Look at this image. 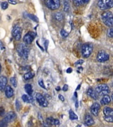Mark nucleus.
<instances>
[{
	"label": "nucleus",
	"mask_w": 113,
	"mask_h": 127,
	"mask_svg": "<svg viewBox=\"0 0 113 127\" xmlns=\"http://www.w3.org/2000/svg\"><path fill=\"white\" fill-rule=\"evenodd\" d=\"M17 51L18 52V54L23 58V59L27 60L28 56L29 54V49L28 48L25 43H21L17 46Z\"/></svg>",
	"instance_id": "obj_1"
},
{
	"label": "nucleus",
	"mask_w": 113,
	"mask_h": 127,
	"mask_svg": "<svg viewBox=\"0 0 113 127\" xmlns=\"http://www.w3.org/2000/svg\"><path fill=\"white\" fill-rule=\"evenodd\" d=\"M113 13L111 11H105L101 15V19L103 23L109 27L112 28L113 25Z\"/></svg>",
	"instance_id": "obj_2"
},
{
	"label": "nucleus",
	"mask_w": 113,
	"mask_h": 127,
	"mask_svg": "<svg viewBox=\"0 0 113 127\" xmlns=\"http://www.w3.org/2000/svg\"><path fill=\"white\" fill-rule=\"evenodd\" d=\"M93 49V46L91 43H86L84 44L82 46L81 50H82V55L84 58H87L90 56V55L92 53Z\"/></svg>",
	"instance_id": "obj_3"
},
{
	"label": "nucleus",
	"mask_w": 113,
	"mask_h": 127,
	"mask_svg": "<svg viewBox=\"0 0 113 127\" xmlns=\"http://www.w3.org/2000/svg\"><path fill=\"white\" fill-rule=\"evenodd\" d=\"M95 91L98 95H107L110 93V88L107 84H101L96 87Z\"/></svg>",
	"instance_id": "obj_4"
},
{
	"label": "nucleus",
	"mask_w": 113,
	"mask_h": 127,
	"mask_svg": "<svg viewBox=\"0 0 113 127\" xmlns=\"http://www.w3.org/2000/svg\"><path fill=\"white\" fill-rule=\"evenodd\" d=\"M97 5L101 10H107L113 7V1L111 0H100Z\"/></svg>",
	"instance_id": "obj_5"
},
{
	"label": "nucleus",
	"mask_w": 113,
	"mask_h": 127,
	"mask_svg": "<svg viewBox=\"0 0 113 127\" xmlns=\"http://www.w3.org/2000/svg\"><path fill=\"white\" fill-rule=\"evenodd\" d=\"M110 56L107 52L105 50H100L99 51L97 56V60L99 62H104L109 60Z\"/></svg>",
	"instance_id": "obj_6"
},
{
	"label": "nucleus",
	"mask_w": 113,
	"mask_h": 127,
	"mask_svg": "<svg viewBox=\"0 0 113 127\" xmlns=\"http://www.w3.org/2000/svg\"><path fill=\"white\" fill-rule=\"evenodd\" d=\"M45 4L48 8L52 10L57 9L60 5L59 0H48L45 1Z\"/></svg>",
	"instance_id": "obj_7"
},
{
	"label": "nucleus",
	"mask_w": 113,
	"mask_h": 127,
	"mask_svg": "<svg viewBox=\"0 0 113 127\" xmlns=\"http://www.w3.org/2000/svg\"><path fill=\"white\" fill-rule=\"evenodd\" d=\"M36 99L41 107H46L48 105L47 100L46 99L43 95H42L41 93H38L36 94Z\"/></svg>",
	"instance_id": "obj_8"
},
{
	"label": "nucleus",
	"mask_w": 113,
	"mask_h": 127,
	"mask_svg": "<svg viewBox=\"0 0 113 127\" xmlns=\"http://www.w3.org/2000/svg\"><path fill=\"white\" fill-rule=\"evenodd\" d=\"M22 29L19 26H15L12 30V35L16 40H20L21 38Z\"/></svg>",
	"instance_id": "obj_9"
},
{
	"label": "nucleus",
	"mask_w": 113,
	"mask_h": 127,
	"mask_svg": "<svg viewBox=\"0 0 113 127\" xmlns=\"http://www.w3.org/2000/svg\"><path fill=\"white\" fill-rule=\"evenodd\" d=\"M36 36V33L34 32L30 31L27 33L23 37V41L26 44H31L34 39Z\"/></svg>",
	"instance_id": "obj_10"
},
{
	"label": "nucleus",
	"mask_w": 113,
	"mask_h": 127,
	"mask_svg": "<svg viewBox=\"0 0 113 127\" xmlns=\"http://www.w3.org/2000/svg\"><path fill=\"white\" fill-rule=\"evenodd\" d=\"M16 119V115L15 113L13 112V111H10L9 113L6 114L5 117L3 119V120L5 121L7 123H9L13 122Z\"/></svg>",
	"instance_id": "obj_11"
},
{
	"label": "nucleus",
	"mask_w": 113,
	"mask_h": 127,
	"mask_svg": "<svg viewBox=\"0 0 113 127\" xmlns=\"http://www.w3.org/2000/svg\"><path fill=\"white\" fill-rule=\"evenodd\" d=\"M101 109V106L98 103H94L91 107V113L92 115L97 117L99 115V112Z\"/></svg>",
	"instance_id": "obj_12"
},
{
	"label": "nucleus",
	"mask_w": 113,
	"mask_h": 127,
	"mask_svg": "<svg viewBox=\"0 0 113 127\" xmlns=\"http://www.w3.org/2000/svg\"><path fill=\"white\" fill-rule=\"evenodd\" d=\"M84 122H85V125L86 126H88V127L92 126L95 123L94 119L90 115H85V119H84Z\"/></svg>",
	"instance_id": "obj_13"
},
{
	"label": "nucleus",
	"mask_w": 113,
	"mask_h": 127,
	"mask_svg": "<svg viewBox=\"0 0 113 127\" xmlns=\"http://www.w3.org/2000/svg\"><path fill=\"white\" fill-rule=\"evenodd\" d=\"M5 96L7 98H11L14 95L13 89L10 85H7L5 88Z\"/></svg>",
	"instance_id": "obj_14"
},
{
	"label": "nucleus",
	"mask_w": 113,
	"mask_h": 127,
	"mask_svg": "<svg viewBox=\"0 0 113 127\" xmlns=\"http://www.w3.org/2000/svg\"><path fill=\"white\" fill-rule=\"evenodd\" d=\"M87 93L89 97H91L92 99H95V100H97L99 97V95L95 92V90H93V88H89L87 91Z\"/></svg>",
	"instance_id": "obj_15"
},
{
	"label": "nucleus",
	"mask_w": 113,
	"mask_h": 127,
	"mask_svg": "<svg viewBox=\"0 0 113 127\" xmlns=\"http://www.w3.org/2000/svg\"><path fill=\"white\" fill-rule=\"evenodd\" d=\"M7 79L5 76H1L0 77V91L3 90L7 86Z\"/></svg>",
	"instance_id": "obj_16"
},
{
	"label": "nucleus",
	"mask_w": 113,
	"mask_h": 127,
	"mask_svg": "<svg viewBox=\"0 0 113 127\" xmlns=\"http://www.w3.org/2000/svg\"><path fill=\"white\" fill-rule=\"evenodd\" d=\"M111 99L110 96H109V95H104V96H103V98L101 99V103L102 105H109V103H111Z\"/></svg>",
	"instance_id": "obj_17"
},
{
	"label": "nucleus",
	"mask_w": 113,
	"mask_h": 127,
	"mask_svg": "<svg viewBox=\"0 0 113 127\" xmlns=\"http://www.w3.org/2000/svg\"><path fill=\"white\" fill-rule=\"evenodd\" d=\"M103 113L105 116H113V110L111 107H106L103 109Z\"/></svg>",
	"instance_id": "obj_18"
},
{
	"label": "nucleus",
	"mask_w": 113,
	"mask_h": 127,
	"mask_svg": "<svg viewBox=\"0 0 113 127\" xmlns=\"http://www.w3.org/2000/svg\"><path fill=\"white\" fill-rule=\"evenodd\" d=\"M22 99L24 102L27 103H32L34 101L33 98L30 95H23L22 96Z\"/></svg>",
	"instance_id": "obj_19"
},
{
	"label": "nucleus",
	"mask_w": 113,
	"mask_h": 127,
	"mask_svg": "<svg viewBox=\"0 0 113 127\" xmlns=\"http://www.w3.org/2000/svg\"><path fill=\"white\" fill-rule=\"evenodd\" d=\"M73 3L74 5L79 7L81 5H84L85 4H87L89 3V1H85V0H74L73 1Z\"/></svg>",
	"instance_id": "obj_20"
},
{
	"label": "nucleus",
	"mask_w": 113,
	"mask_h": 127,
	"mask_svg": "<svg viewBox=\"0 0 113 127\" xmlns=\"http://www.w3.org/2000/svg\"><path fill=\"white\" fill-rule=\"evenodd\" d=\"M25 89L26 92L28 93V95H30L33 92V90H32V85L30 84H26L25 86Z\"/></svg>",
	"instance_id": "obj_21"
},
{
	"label": "nucleus",
	"mask_w": 113,
	"mask_h": 127,
	"mask_svg": "<svg viewBox=\"0 0 113 127\" xmlns=\"http://www.w3.org/2000/svg\"><path fill=\"white\" fill-rule=\"evenodd\" d=\"M34 76V72H32V71H29V72L26 73L24 75L23 77L25 80H28V79H32V78H33Z\"/></svg>",
	"instance_id": "obj_22"
},
{
	"label": "nucleus",
	"mask_w": 113,
	"mask_h": 127,
	"mask_svg": "<svg viewBox=\"0 0 113 127\" xmlns=\"http://www.w3.org/2000/svg\"><path fill=\"white\" fill-rule=\"evenodd\" d=\"M54 18L57 21H61L63 19V15L60 12H57L54 14Z\"/></svg>",
	"instance_id": "obj_23"
},
{
	"label": "nucleus",
	"mask_w": 113,
	"mask_h": 127,
	"mask_svg": "<svg viewBox=\"0 0 113 127\" xmlns=\"http://www.w3.org/2000/svg\"><path fill=\"white\" fill-rule=\"evenodd\" d=\"M46 123L49 126L50 125H55V119L52 117H48L46 120Z\"/></svg>",
	"instance_id": "obj_24"
},
{
	"label": "nucleus",
	"mask_w": 113,
	"mask_h": 127,
	"mask_svg": "<svg viewBox=\"0 0 113 127\" xmlns=\"http://www.w3.org/2000/svg\"><path fill=\"white\" fill-rule=\"evenodd\" d=\"M69 119H71V120H77V119H78L77 115H76V114H75V113L72 111V110H69Z\"/></svg>",
	"instance_id": "obj_25"
},
{
	"label": "nucleus",
	"mask_w": 113,
	"mask_h": 127,
	"mask_svg": "<svg viewBox=\"0 0 113 127\" xmlns=\"http://www.w3.org/2000/svg\"><path fill=\"white\" fill-rule=\"evenodd\" d=\"M63 10L65 12H69L70 10V6H69V2L67 1H63Z\"/></svg>",
	"instance_id": "obj_26"
},
{
	"label": "nucleus",
	"mask_w": 113,
	"mask_h": 127,
	"mask_svg": "<svg viewBox=\"0 0 113 127\" xmlns=\"http://www.w3.org/2000/svg\"><path fill=\"white\" fill-rule=\"evenodd\" d=\"M28 17H29L31 20H32L33 21L38 22V19L36 16L32 14H28Z\"/></svg>",
	"instance_id": "obj_27"
},
{
	"label": "nucleus",
	"mask_w": 113,
	"mask_h": 127,
	"mask_svg": "<svg viewBox=\"0 0 113 127\" xmlns=\"http://www.w3.org/2000/svg\"><path fill=\"white\" fill-rule=\"evenodd\" d=\"M10 81H11V83L12 85H13V87H17V79H16L15 77H11V78L10 79Z\"/></svg>",
	"instance_id": "obj_28"
},
{
	"label": "nucleus",
	"mask_w": 113,
	"mask_h": 127,
	"mask_svg": "<svg viewBox=\"0 0 113 127\" xmlns=\"http://www.w3.org/2000/svg\"><path fill=\"white\" fill-rule=\"evenodd\" d=\"M104 119L108 123H113V116H105Z\"/></svg>",
	"instance_id": "obj_29"
},
{
	"label": "nucleus",
	"mask_w": 113,
	"mask_h": 127,
	"mask_svg": "<svg viewBox=\"0 0 113 127\" xmlns=\"http://www.w3.org/2000/svg\"><path fill=\"white\" fill-rule=\"evenodd\" d=\"M60 33H61V35L64 38H66L69 34V32L67 31H65L64 29H61V31H60Z\"/></svg>",
	"instance_id": "obj_30"
},
{
	"label": "nucleus",
	"mask_w": 113,
	"mask_h": 127,
	"mask_svg": "<svg viewBox=\"0 0 113 127\" xmlns=\"http://www.w3.org/2000/svg\"><path fill=\"white\" fill-rule=\"evenodd\" d=\"M1 7L2 9L5 10L6 9H7L8 7V3L6 1L2 2L1 5Z\"/></svg>",
	"instance_id": "obj_31"
},
{
	"label": "nucleus",
	"mask_w": 113,
	"mask_h": 127,
	"mask_svg": "<svg viewBox=\"0 0 113 127\" xmlns=\"http://www.w3.org/2000/svg\"><path fill=\"white\" fill-rule=\"evenodd\" d=\"M38 85L42 87V88H43V89H46V87L45 85H44V81L42 79H39L38 81Z\"/></svg>",
	"instance_id": "obj_32"
},
{
	"label": "nucleus",
	"mask_w": 113,
	"mask_h": 127,
	"mask_svg": "<svg viewBox=\"0 0 113 127\" xmlns=\"http://www.w3.org/2000/svg\"><path fill=\"white\" fill-rule=\"evenodd\" d=\"M8 123H7L3 119L2 121H0V127H7Z\"/></svg>",
	"instance_id": "obj_33"
},
{
	"label": "nucleus",
	"mask_w": 113,
	"mask_h": 127,
	"mask_svg": "<svg viewBox=\"0 0 113 127\" xmlns=\"http://www.w3.org/2000/svg\"><path fill=\"white\" fill-rule=\"evenodd\" d=\"M108 36L110 38H113V28H110L108 31Z\"/></svg>",
	"instance_id": "obj_34"
},
{
	"label": "nucleus",
	"mask_w": 113,
	"mask_h": 127,
	"mask_svg": "<svg viewBox=\"0 0 113 127\" xmlns=\"http://www.w3.org/2000/svg\"><path fill=\"white\" fill-rule=\"evenodd\" d=\"M5 113V109L3 107H0V117H2Z\"/></svg>",
	"instance_id": "obj_35"
},
{
	"label": "nucleus",
	"mask_w": 113,
	"mask_h": 127,
	"mask_svg": "<svg viewBox=\"0 0 113 127\" xmlns=\"http://www.w3.org/2000/svg\"><path fill=\"white\" fill-rule=\"evenodd\" d=\"M84 62V60H79L78 61H77L75 63V65H80V64H82Z\"/></svg>",
	"instance_id": "obj_36"
},
{
	"label": "nucleus",
	"mask_w": 113,
	"mask_h": 127,
	"mask_svg": "<svg viewBox=\"0 0 113 127\" xmlns=\"http://www.w3.org/2000/svg\"><path fill=\"white\" fill-rule=\"evenodd\" d=\"M16 109L17 111L20 110V103L18 100H16Z\"/></svg>",
	"instance_id": "obj_37"
},
{
	"label": "nucleus",
	"mask_w": 113,
	"mask_h": 127,
	"mask_svg": "<svg viewBox=\"0 0 113 127\" xmlns=\"http://www.w3.org/2000/svg\"><path fill=\"white\" fill-rule=\"evenodd\" d=\"M4 50V46L2 43L1 41H0V53H1V52L3 51Z\"/></svg>",
	"instance_id": "obj_38"
},
{
	"label": "nucleus",
	"mask_w": 113,
	"mask_h": 127,
	"mask_svg": "<svg viewBox=\"0 0 113 127\" xmlns=\"http://www.w3.org/2000/svg\"><path fill=\"white\" fill-rule=\"evenodd\" d=\"M63 91H67V89H68V85H67V84H65V85H63Z\"/></svg>",
	"instance_id": "obj_39"
},
{
	"label": "nucleus",
	"mask_w": 113,
	"mask_h": 127,
	"mask_svg": "<svg viewBox=\"0 0 113 127\" xmlns=\"http://www.w3.org/2000/svg\"><path fill=\"white\" fill-rule=\"evenodd\" d=\"M58 98H59V99H60V101H64V100H65L64 97H63V96L62 95H58Z\"/></svg>",
	"instance_id": "obj_40"
},
{
	"label": "nucleus",
	"mask_w": 113,
	"mask_h": 127,
	"mask_svg": "<svg viewBox=\"0 0 113 127\" xmlns=\"http://www.w3.org/2000/svg\"><path fill=\"white\" fill-rule=\"evenodd\" d=\"M72 68H71V67H69L68 69H67V70H66V72H67V73H71L72 72Z\"/></svg>",
	"instance_id": "obj_41"
},
{
	"label": "nucleus",
	"mask_w": 113,
	"mask_h": 127,
	"mask_svg": "<svg viewBox=\"0 0 113 127\" xmlns=\"http://www.w3.org/2000/svg\"><path fill=\"white\" fill-rule=\"evenodd\" d=\"M9 3L11 4H13V5H15V4H17V2L16 1H9Z\"/></svg>",
	"instance_id": "obj_42"
},
{
	"label": "nucleus",
	"mask_w": 113,
	"mask_h": 127,
	"mask_svg": "<svg viewBox=\"0 0 113 127\" xmlns=\"http://www.w3.org/2000/svg\"><path fill=\"white\" fill-rule=\"evenodd\" d=\"M48 45V40H46V42H45V48H46V50H47Z\"/></svg>",
	"instance_id": "obj_43"
},
{
	"label": "nucleus",
	"mask_w": 113,
	"mask_h": 127,
	"mask_svg": "<svg viewBox=\"0 0 113 127\" xmlns=\"http://www.w3.org/2000/svg\"><path fill=\"white\" fill-rule=\"evenodd\" d=\"M59 124V120H57V119H55V125H58Z\"/></svg>",
	"instance_id": "obj_44"
},
{
	"label": "nucleus",
	"mask_w": 113,
	"mask_h": 127,
	"mask_svg": "<svg viewBox=\"0 0 113 127\" xmlns=\"http://www.w3.org/2000/svg\"><path fill=\"white\" fill-rule=\"evenodd\" d=\"M43 127H50V126L48 125H47L46 123H44V125H43Z\"/></svg>",
	"instance_id": "obj_45"
},
{
	"label": "nucleus",
	"mask_w": 113,
	"mask_h": 127,
	"mask_svg": "<svg viewBox=\"0 0 113 127\" xmlns=\"http://www.w3.org/2000/svg\"><path fill=\"white\" fill-rule=\"evenodd\" d=\"M56 90H57V91H59V90H60V87H56Z\"/></svg>",
	"instance_id": "obj_46"
},
{
	"label": "nucleus",
	"mask_w": 113,
	"mask_h": 127,
	"mask_svg": "<svg viewBox=\"0 0 113 127\" xmlns=\"http://www.w3.org/2000/svg\"><path fill=\"white\" fill-rule=\"evenodd\" d=\"M80 86H81V85H80V84H79V85H78V87H77V89H76V90H78V89H79V88H80Z\"/></svg>",
	"instance_id": "obj_47"
},
{
	"label": "nucleus",
	"mask_w": 113,
	"mask_h": 127,
	"mask_svg": "<svg viewBox=\"0 0 113 127\" xmlns=\"http://www.w3.org/2000/svg\"><path fill=\"white\" fill-rule=\"evenodd\" d=\"M1 64H0V73H1Z\"/></svg>",
	"instance_id": "obj_48"
},
{
	"label": "nucleus",
	"mask_w": 113,
	"mask_h": 127,
	"mask_svg": "<svg viewBox=\"0 0 113 127\" xmlns=\"http://www.w3.org/2000/svg\"><path fill=\"white\" fill-rule=\"evenodd\" d=\"M81 127L80 125H77V127Z\"/></svg>",
	"instance_id": "obj_49"
}]
</instances>
